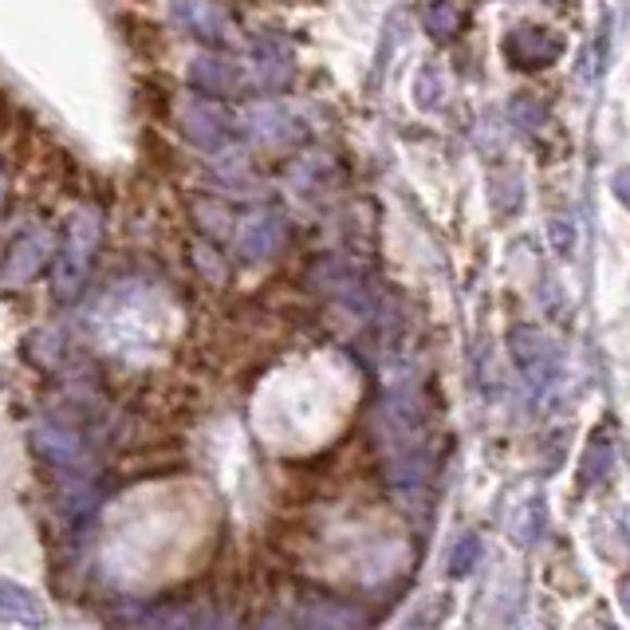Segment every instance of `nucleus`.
<instances>
[{
    "label": "nucleus",
    "instance_id": "1",
    "mask_svg": "<svg viewBox=\"0 0 630 630\" xmlns=\"http://www.w3.org/2000/svg\"><path fill=\"white\" fill-rule=\"evenodd\" d=\"M114 28H119V40L126 44V52L143 63H162L170 52V40H165L162 21H155L150 12L143 9H119L114 16Z\"/></svg>",
    "mask_w": 630,
    "mask_h": 630
},
{
    "label": "nucleus",
    "instance_id": "2",
    "mask_svg": "<svg viewBox=\"0 0 630 630\" xmlns=\"http://www.w3.org/2000/svg\"><path fill=\"white\" fill-rule=\"evenodd\" d=\"M532 343L536 347H524V343L512 335V355H517V362H520V371L528 374V383H536V386H548L552 379H556V371H559V355H556V347H552L544 335H532Z\"/></svg>",
    "mask_w": 630,
    "mask_h": 630
},
{
    "label": "nucleus",
    "instance_id": "3",
    "mask_svg": "<svg viewBox=\"0 0 630 630\" xmlns=\"http://www.w3.org/2000/svg\"><path fill=\"white\" fill-rule=\"evenodd\" d=\"M0 619L44 630L48 627V610H44V603L36 600L28 588H21V583H0Z\"/></svg>",
    "mask_w": 630,
    "mask_h": 630
},
{
    "label": "nucleus",
    "instance_id": "4",
    "mask_svg": "<svg viewBox=\"0 0 630 630\" xmlns=\"http://www.w3.org/2000/svg\"><path fill=\"white\" fill-rule=\"evenodd\" d=\"M540 528H544V501H540V496H532L524 508H517V512H512V520H508V532H512L520 544H532V540L540 536Z\"/></svg>",
    "mask_w": 630,
    "mask_h": 630
},
{
    "label": "nucleus",
    "instance_id": "5",
    "mask_svg": "<svg viewBox=\"0 0 630 630\" xmlns=\"http://www.w3.org/2000/svg\"><path fill=\"white\" fill-rule=\"evenodd\" d=\"M36 445H40V454L55 457V461H75L79 457V442L67 430H52V425H44L36 434Z\"/></svg>",
    "mask_w": 630,
    "mask_h": 630
},
{
    "label": "nucleus",
    "instance_id": "6",
    "mask_svg": "<svg viewBox=\"0 0 630 630\" xmlns=\"http://www.w3.org/2000/svg\"><path fill=\"white\" fill-rule=\"evenodd\" d=\"M477 559H481V540L477 536H461L449 552V576L454 579H466L469 571L477 568Z\"/></svg>",
    "mask_w": 630,
    "mask_h": 630
},
{
    "label": "nucleus",
    "instance_id": "7",
    "mask_svg": "<svg viewBox=\"0 0 630 630\" xmlns=\"http://www.w3.org/2000/svg\"><path fill=\"white\" fill-rule=\"evenodd\" d=\"M135 4H146V0H135Z\"/></svg>",
    "mask_w": 630,
    "mask_h": 630
}]
</instances>
